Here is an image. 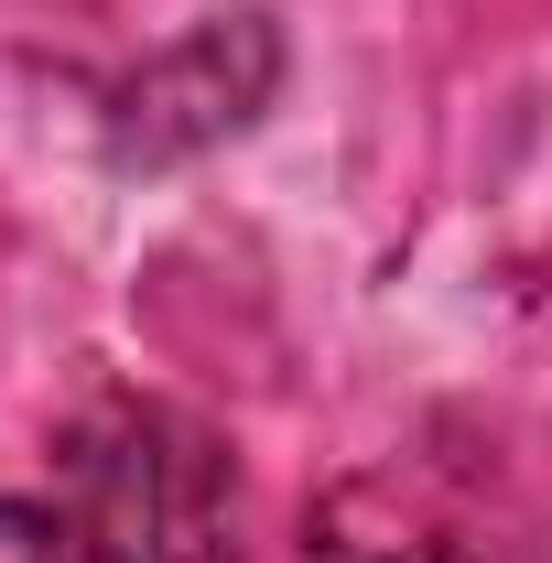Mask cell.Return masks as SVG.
I'll return each instance as SVG.
<instances>
[{"label":"cell","mask_w":552,"mask_h":563,"mask_svg":"<svg viewBox=\"0 0 552 563\" xmlns=\"http://www.w3.org/2000/svg\"><path fill=\"white\" fill-rule=\"evenodd\" d=\"M0 563H131L87 509H44V498H0Z\"/></svg>","instance_id":"cell-2"},{"label":"cell","mask_w":552,"mask_h":563,"mask_svg":"<svg viewBox=\"0 0 552 563\" xmlns=\"http://www.w3.org/2000/svg\"><path fill=\"white\" fill-rule=\"evenodd\" d=\"M66 488L131 563H217L239 531V477H228L217 433H196L163 401L87 412L66 433Z\"/></svg>","instance_id":"cell-1"}]
</instances>
